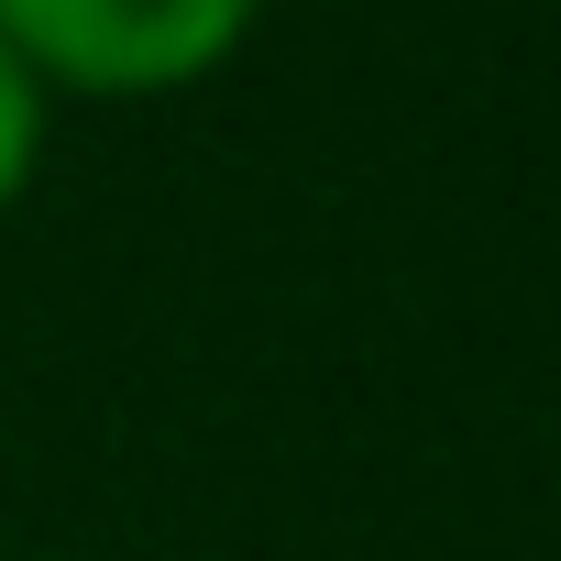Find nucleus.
<instances>
[{
	"instance_id": "f257e3e1",
	"label": "nucleus",
	"mask_w": 561,
	"mask_h": 561,
	"mask_svg": "<svg viewBox=\"0 0 561 561\" xmlns=\"http://www.w3.org/2000/svg\"><path fill=\"white\" fill-rule=\"evenodd\" d=\"M264 23V0H0L12 45L45 100H176L220 78Z\"/></svg>"
},
{
	"instance_id": "f03ea898",
	"label": "nucleus",
	"mask_w": 561,
	"mask_h": 561,
	"mask_svg": "<svg viewBox=\"0 0 561 561\" xmlns=\"http://www.w3.org/2000/svg\"><path fill=\"white\" fill-rule=\"evenodd\" d=\"M45 144H56V100H45V78L0 45V220H12L23 198H34V176H45Z\"/></svg>"
}]
</instances>
